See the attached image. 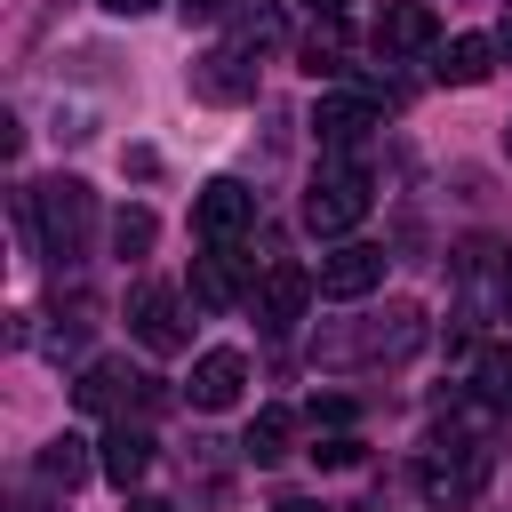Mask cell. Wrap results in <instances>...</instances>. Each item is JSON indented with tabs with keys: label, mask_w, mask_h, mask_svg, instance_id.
<instances>
[{
	"label": "cell",
	"mask_w": 512,
	"mask_h": 512,
	"mask_svg": "<svg viewBox=\"0 0 512 512\" xmlns=\"http://www.w3.org/2000/svg\"><path fill=\"white\" fill-rule=\"evenodd\" d=\"M32 224H40V248L48 256H80L88 248V224H96V192L80 176H56L32 192Z\"/></svg>",
	"instance_id": "cell-1"
},
{
	"label": "cell",
	"mask_w": 512,
	"mask_h": 512,
	"mask_svg": "<svg viewBox=\"0 0 512 512\" xmlns=\"http://www.w3.org/2000/svg\"><path fill=\"white\" fill-rule=\"evenodd\" d=\"M360 216H368V176H360V168H320L312 192H304V224H312L320 240H344Z\"/></svg>",
	"instance_id": "cell-2"
},
{
	"label": "cell",
	"mask_w": 512,
	"mask_h": 512,
	"mask_svg": "<svg viewBox=\"0 0 512 512\" xmlns=\"http://www.w3.org/2000/svg\"><path fill=\"white\" fill-rule=\"evenodd\" d=\"M416 480H424V496H432V504H448V512H456V504H472V496H480V480H488V448H480V440H456V448L440 440V448L416 464Z\"/></svg>",
	"instance_id": "cell-3"
},
{
	"label": "cell",
	"mask_w": 512,
	"mask_h": 512,
	"mask_svg": "<svg viewBox=\"0 0 512 512\" xmlns=\"http://www.w3.org/2000/svg\"><path fill=\"white\" fill-rule=\"evenodd\" d=\"M256 224V192L240 184V176H208L200 192H192V232L200 240H240Z\"/></svg>",
	"instance_id": "cell-4"
},
{
	"label": "cell",
	"mask_w": 512,
	"mask_h": 512,
	"mask_svg": "<svg viewBox=\"0 0 512 512\" xmlns=\"http://www.w3.org/2000/svg\"><path fill=\"white\" fill-rule=\"evenodd\" d=\"M192 96L200 104H248L256 96V48H208V56H192Z\"/></svg>",
	"instance_id": "cell-5"
},
{
	"label": "cell",
	"mask_w": 512,
	"mask_h": 512,
	"mask_svg": "<svg viewBox=\"0 0 512 512\" xmlns=\"http://www.w3.org/2000/svg\"><path fill=\"white\" fill-rule=\"evenodd\" d=\"M256 280V256H240L232 240H208V256H192V304H240Z\"/></svg>",
	"instance_id": "cell-6"
},
{
	"label": "cell",
	"mask_w": 512,
	"mask_h": 512,
	"mask_svg": "<svg viewBox=\"0 0 512 512\" xmlns=\"http://www.w3.org/2000/svg\"><path fill=\"white\" fill-rule=\"evenodd\" d=\"M128 328H136L144 352H184V336H192L176 288H136V296H128Z\"/></svg>",
	"instance_id": "cell-7"
},
{
	"label": "cell",
	"mask_w": 512,
	"mask_h": 512,
	"mask_svg": "<svg viewBox=\"0 0 512 512\" xmlns=\"http://www.w3.org/2000/svg\"><path fill=\"white\" fill-rule=\"evenodd\" d=\"M320 296H336V304H352V296H368V288H384V248H368V240H344L336 256H320Z\"/></svg>",
	"instance_id": "cell-8"
},
{
	"label": "cell",
	"mask_w": 512,
	"mask_h": 512,
	"mask_svg": "<svg viewBox=\"0 0 512 512\" xmlns=\"http://www.w3.org/2000/svg\"><path fill=\"white\" fill-rule=\"evenodd\" d=\"M312 128H320V144H328V152H360V144L384 128V112H376V96H320Z\"/></svg>",
	"instance_id": "cell-9"
},
{
	"label": "cell",
	"mask_w": 512,
	"mask_h": 512,
	"mask_svg": "<svg viewBox=\"0 0 512 512\" xmlns=\"http://www.w3.org/2000/svg\"><path fill=\"white\" fill-rule=\"evenodd\" d=\"M312 272L304 264H264V280H256V320L264 328H296L304 320V304H312Z\"/></svg>",
	"instance_id": "cell-10"
},
{
	"label": "cell",
	"mask_w": 512,
	"mask_h": 512,
	"mask_svg": "<svg viewBox=\"0 0 512 512\" xmlns=\"http://www.w3.org/2000/svg\"><path fill=\"white\" fill-rule=\"evenodd\" d=\"M240 392H248V352L216 344V352L192 360V408H232Z\"/></svg>",
	"instance_id": "cell-11"
},
{
	"label": "cell",
	"mask_w": 512,
	"mask_h": 512,
	"mask_svg": "<svg viewBox=\"0 0 512 512\" xmlns=\"http://www.w3.org/2000/svg\"><path fill=\"white\" fill-rule=\"evenodd\" d=\"M96 448H104V456H96V472H104V480H112L120 496H128V488H136V480L152 472V440H144L136 424H112V432H104Z\"/></svg>",
	"instance_id": "cell-12"
},
{
	"label": "cell",
	"mask_w": 512,
	"mask_h": 512,
	"mask_svg": "<svg viewBox=\"0 0 512 512\" xmlns=\"http://www.w3.org/2000/svg\"><path fill=\"white\" fill-rule=\"evenodd\" d=\"M432 40H440V24H432L424 0H392V8L376 16V48H384V56H408V48H432Z\"/></svg>",
	"instance_id": "cell-13"
},
{
	"label": "cell",
	"mask_w": 512,
	"mask_h": 512,
	"mask_svg": "<svg viewBox=\"0 0 512 512\" xmlns=\"http://www.w3.org/2000/svg\"><path fill=\"white\" fill-rule=\"evenodd\" d=\"M448 88H480L488 72H496V40H480V32H464V40H448L440 48V64H432Z\"/></svg>",
	"instance_id": "cell-14"
},
{
	"label": "cell",
	"mask_w": 512,
	"mask_h": 512,
	"mask_svg": "<svg viewBox=\"0 0 512 512\" xmlns=\"http://www.w3.org/2000/svg\"><path fill=\"white\" fill-rule=\"evenodd\" d=\"M40 480H48V488H80V480H88V440H72V432L48 440V448H40Z\"/></svg>",
	"instance_id": "cell-15"
},
{
	"label": "cell",
	"mask_w": 512,
	"mask_h": 512,
	"mask_svg": "<svg viewBox=\"0 0 512 512\" xmlns=\"http://www.w3.org/2000/svg\"><path fill=\"white\" fill-rule=\"evenodd\" d=\"M240 456H248V464H272V456H288V408H256V424H248Z\"/></svg>",
	"instance_id": "cell-16"
},
{
	"label": "cell",
	"mask_w": 512,
	"mask_h": 512,
	"mask_svg": "<svg viewBox=\"0 0 512 512\" xmlns=\"http://www.w3.org/2000/svg\"><path fill=\"white\" fill-rule=\"evenodd\" d=\"M472 384H480L488 408H512V344H488V352L472 360Z\"/></svg>",
	"instance_id": "cell-17"
},
{
	"label": "cell",
	"mask_w": 512,
	"mask_h": 512,
	"mask_svg": "<svg viewBox=\"0 0 512 512\" xmlns=\"http://www.w3.org/2000/svg\"><path fill=\"white\" fill-rule=\"evenodd\" d=\"M152 240H160V224H152V208H120V216H112V248H120V256H144Z\"/></svg>",
	"instance_id": "cell-18"
},
{
	"label": "cell",
	"mask_w": 512,
	"mask_h": 512,
	"mask_svg": "<svg viewBox=\"0 0 512 512\" xmlns=\"http://www.w3.org/2000/svg\"><path fill=\"white\" fill-rule=\"evenodd\" d=\"M272 40H280V8L272 0H248L240 8V48H272Z\"/></svg>",
	"instance_id": "cell-19"
},
{
	"label": "cell",
	"mask_w": 512,
	"mask_h": 512,
	"mask_svg": "<svg viewBox=\"0 0 512 512\" xmlns=\"http://www.w3.org/2000/svg\"><path fill=\"white\" fill-rule=\"evenodd\" d=\"M304 72H312V80H320V72H344V40H336V32H312V40H304Z\"/></svg>",
	"instance_id": "cell-20"
},
{
	"label": "cell",
	"mask_w": 512,
	"mask_h": 512,
	"mask_svg": "<svg viewBox=\"0 0 512 512\" xmlns=\"http://www.w3.org/2000/svg\"><path fill=\"white\" fill-rule=\"evenodd\" d=\"M312 464H320V472H344V464H360V440H352V432H328V440L312 448Z\"/></svg>",
	"instance_id": "cell-21"
},
{
	"label": "cell",
	"mask_w": 512,
	"mask_h": 512,
	"mask_svg": "<svg viewBox=\"0 0 512 512\" xmlns=\"http://www.w3.org/2000/svg\"><path fill=\"white\" fill-rule=\"evenodd\" d=\"M312 424H328V432H344V424H352V400H344V392H328V400H312Z\"/></svg>",
	"instance_id": "cell-22"
},
{
	"label": "cell",
	"mask_w": 512,
	"mask_h": 512,
	"mask_svg": "<svg viewBox=\"0 0 512 512\" xmlns=\"http://www.w3.org/2000/svg\"><path fill=\"white\" fill-rule=\"evenodd\" d=\"M120 168H128V176H160V152H152V144H128Z\"/></svg>",
	"instance_id": "cell-23"
},
{
	"label": "cell",
	"mask_w": 512,
	"mask_h": 512,
	"mask_svg": "<svg viewBox=\"0 0 512 512\" xmlns=\"http://www.w3.org/2000/svg\"><path fill=\"white\" fill-rule=\"evenodd\" d=\"M184 8V24H216V16H232V0H176Z\"/></svg>",
	"instance_id": "cell-24"
},
{
	"label": "cell",
	"mask_w": 512,
	"mask_h": 512,
	"mask_svg": "<svg viewBox=\"0 0 512 512\" xmlns=\"http://www.w3.org/2000/svg\"><path fill=\"white\" fill-rule=\"evenodd\" d=\"M496 288H504V312H512V248H504V272H496Z\"/></svg>",
	"instance_id": "cell-25"
},
{
	"label": "cell",
	"mask_w": 512,
	"mask_h": 512,
	"mask_svg": "<svg viewBox=\"0 0 512 512\" xmlns=\"http://www.w3.org/2000/svg\"><path fill=\"white\" fill-rule=\"evenodd\" d=\"M128 512H176V504H160V496H128Z\"/></svg>",
	"instance_id": "cell-26"
},
{
	"label": "cell",
	"mask_w": 512,
	"mask_h": 512,
	"mask_svg": "<svg viewBox=\"0 0 512 512\" xmlns=\"http://www.w3.org/2000/svg\"><path fill=\"white\" fill-rule=\"evenodd\" d=\"M304 8H312V16H344V0H304Z\"/></svg>",
	"instance_id": "cell-27"
},
{
	"label": "cell",
	"mask_w": 512,
	"mask_h": 512,
	"mask_svg": "<svg viewBox=\"0 0 512 512\" xmlns=\"http://www.w3.org/2000/svg\"><path fill=\"white\" fill-rule=\"evenodd\" d=\"M104 8H112V16H136V8H152V0H104Z\"/></svg>",
	"instance_id": "cell-28"
},
{
	"label": "cell",
	"mask_w": 512,
	"mask_h": 512,
	"mask_svg": "<svg viewBox=\"0 0 512 512\" xmlns=\"http://www.w3.org/2000/svg\"><path fill=\"white\" fill-rule=\"evenodd\" d=\"M496 48H504V56H512V16H504V32H496Z\"/></svg>",
	"instance_id": "cell-29"
},
{
	"label": "cell",
	"mask_w": 512,
	"mask_h": 512,
	"mask_svg": "<svg viewBox=\"0 0 512 512\" xmlns=\"http://www.w3.org/2000/svg\"><path fill=\"white\" fill-rule=\"evenodd\" d=\"M280 512H312V504H280Z\"/></svg>",
	"instance_id": "cell-30"
},
{
	"label": "cell",
	"mask_w": 512,
	"mask_h": 512,
	"mask_svg": "<svg viewBox=\"0 0 512 512\" xmlns=\"http://www.w3.org/2000/svg\"><path fill=\"white\" fill-rule=\"evenodd\" d=\"M504 152H512V128H504Z\"/></svg>",
	"instance_id": "cell-31"
}]
</instances>
